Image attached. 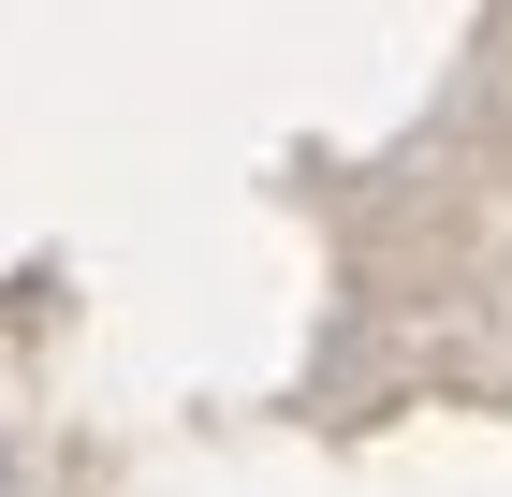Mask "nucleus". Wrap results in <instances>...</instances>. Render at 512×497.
<instances>
[{
  "label": "nucleus",
  "mask_w": 512,
  "mask_h": 497,
  "mask_svg": "<svg viewBox=\"0 0 512 497\" xmlns=\"http://www.w3.org/2000/svg\"><path fill=\"white\" fill-rule=\"evenodd\" d=\"M0 497H44V483H30V468H15V454H0Z\"/></svg>",
  "instance_id": "1"
}]
</instances>
